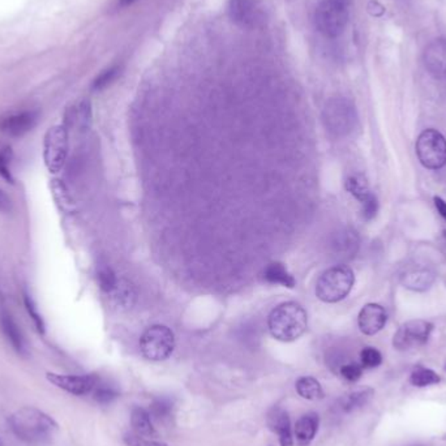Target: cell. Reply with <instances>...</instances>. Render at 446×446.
Returning a JSON list of instances; mask_svg holds the SVG:
<instances>
[{
  "label": "cell",
  "mask_w": 446,
  "mask_h": 446,
  "mask_svg": "<svg viewBox=\"0 0 446 446\" xmlns=\"http://www.w3.org/2000/svg\"><path fill=\"white\" fill-rule=\"evenodd\" d=\"M12 432L29 444L49 441L58 431V424L47 413L35 407H22L10 418Z\"/></svg>",
  "instance_id": "cell-1"
},
{
  "label": "cell",
  "mask_w": 446,
  "mask_h": 446,
  "mask_svg": "<svg viewBox=\"0 0 446 446\" xmlns=\"http://www.w3.org/2000/svg\"><path fill=\"white\" fill-rule=\"evenodd\" d=\"M268 327L277 341L294 342L305 334L308 327V315L302 305L286 302L273 309L268 318Z\"/></svg>",
  "instance_id": "cell-2"
},
{
  "label": "cell",
  "mask_w": 446,
  "mask_h": 446,
  "mask_svg": "<svg viewBox=\"0 0 446 446\" xmlns=\"http://www.w3.org/2000/svg\"><path fill=\"white\" fill-rule=\"evenodd\" d=\"M354 282V272L348 266H333L318 278L316 284V296L325 303H337L350 294Z\"/></svg>",
  "instance_id": "cell-3"
},
{
  "label": "cell",
  "mask_w": 446,
  "mask_h": 446,
  "mask_svg": "<svg viewBox=\"0 0 446 446\" xmlns=\"http://www.w3.org/2000/svg\"><path fill=\"white\" fill-rule=\"evenodd\" d=\"M350 0H320L315 11L317 31L327 38L342 35L348 22Z\"/></svg>",
  "instance_id": "cell-4"
},
{
  "label": "cell",
  "mask_w": 446,
  "mask_h": 446,
  "mask_svg": "<svg viewBox=\"0 0 446 446\" xmlns=\"http://www.w3.org/2000/svg\"><path fill=\"white\" fill-rule=\"evenodd\" d=\"M323 119L327 131L332 135L342 137L354 131L358 114L355 105L345 97H334L329 99L323 111Z\"/></svg>",
  "instance_id": "cell-5"
},
{
  "label": "cell",
  "mask_w": 446,
  "mask_h": 446,
  "mask_svg": "<svg viewBox=\"0 0 446 446\" xmlns=\"http://www.w3.org/2000/svg\"><path fill=\"white\" fill-rule=\"evenodd\" d=\"M140 350L144 358L148 360L164 361L169 359L175 350L174 332L164 325L148 327L140 339Z\"/></svg>",
  "instance_id": "cell-6"
},
{
  "label": "cell",
  "mask_w": 446,
  "mask_h": 446,
  "mask_svg": "<svg viewBox=\"0 0 446 446\" xmlns=\"http://www.w3.org/2000/svg\"><path fill=\"white\" fill-rule=\"evenodd\" d=\"M416 155L429 170H440L446 164V139L436 130H425L416 141Z\"/></svg>",
  "instance_id": "cell-7"
},
{
  "label": "cell",
  "mask_w": 446,
  "mask_h": 446,
  "mask_svg": "<svg viewBox=\"0 0 446 446\" xmlns=\"http://www.w3.org/2000/svg\"><path fill=\"white\" fill-rule=\"evenodd\" d=\"M68 132L65 126H54L44 135V160L47 170L58 174L66 164Z\"/></svg>",
  "instance_id": "cell-8"
},
{
  "label": "cell",
  "mask_w": 446,
  "mask_h": 446,
  "mask_svg": "<svg viewBox=\"0 0 446 446\" xmlns=\"http://www.w3.org/2000/svg\"><path fill=\"white\" fill-rule=\"evenodd\" d=\"M228 15L241 29H257L266 22V11L259 0H229Z\"/></svg>",
  "instance_id": "cell-9"
},
{
  "label": "cell",
  "mask_w": 446,
  "mask_h": 446,
  "mask_svg": "<svg viewBox=\"0 0 446 446\" xmlns=\"http://www.w3.org/2000/svg\"><path fill=\"white\" fill-rule=\"evenodd\" d=\"M434 325L424 320H413L398 329L393 338V346L400 351H407L423 346L432 333Z\"/></svg>",
  "instance_id": "cell-10"
},
{
  "label": "cell",
  "mask_w": 446,
  "mask_h": 446,
  "mask_svg": "<svg viewBox=\"0 0 446 446\" xmlns=\"http://www.w3.org/2000/svg\"><path fill=\"white\" fill-rule=\"evenodd\" d=\"M46 379L56 388L75 395H85L93 392L98 382L94 376H71L58 373H47Z\"/></svg>",
  "instance_id": "cell-11"
},
{
  "label": "cell",
  "mask_w": 446,
  "mask_h": 446,
  "mask_svg": "<svg viewBox=\"0 0 446 446\" xmlns=\"http://www.w3.org/2000/svg\"><path fill=\"white\" fill-rule=\"evenodd\" d=\"M330 247L333 256L341 260L348 261L355 257L360 247V239L358 232L352 229L338 230L332 237Z\"/></svg>",
  "instance_id": "cell-12"
},
{
  "label": "cell",
  "mask_w": 446,
  "mask_h": 446,
  "mask_svg": "<svg viewBox=\"0 0 446 446\" xmlns=\"http://www.w3.org/2000/svg\"><path fill=\"white\" fill-rule=\"evenodd\" d=\"M424 66L432 76L446 80V40L438 38L425 47Z\"/></svg>",
  "instance_id": "cell-13"
},
{
  "label": "cell",
  "mask_w": 446,
  "mask_h": 446,
  "mask_svg": "<svg viewBox=\"0 0 446 446\" xmlns=\"http://www.w3.org/2000/svg\"><path fill=\"white\" fill-rule=\"evenodd\" d=\"M386 320L388 314L385 308L380 305L370 303L361 308L358 316V325L361 333H364L366 336H375L385 327Z\"/></svg>",
  "instance_id": "cell-14"
},
{
  "label": "cell",
  "mask_w": 446,
  "mask_h": 446,
  "mask_svg": "<svg viewBox=\"0 0 446 446\" xmlns=\"http://www.w3.org/2000/svg\"><path fill=\"white\" fill-rule=\"evenodd\" d=\"M266 423L273 434L278 436L281 446H293L294 437L291 432V420L286 410L282 407L274 406L268 413Z\"/></svg>",
  "instance_id": "cell-15"
},
{
  "label": "cell",
  "mask_w": 446,
  "mask_h": 446,
  "mask_svg": "<svg viewBox=\"0 0 446 446\" xmlns=\"http://www.w3.org/2000/svg\"><path fill=\"white\" fill-rule=\"evenodd\" d=\"M38 121V114L34 111H24L20 114L12 115L10 118L3 120L0 123V130L13 136V137H19L25 135L26 132L33 130Z\"/></svg>",
  "instance_id": "cell-16"
},
{
  "label": "cell",
  "mask_w": 446,
  "mask_h": 446,
  "mask_svg": "<svg viewBox=\"0 0 446 446\" xmlns=\"http://www.w3.org/2000/svg\"><path fill=\"white\" fill-rule=\"evenodd\" d=\"M320 418L316 413H308L303 415L295 423L294 435L299 446L309 445L318 431Z\"/></svg>",
  "instance_id": "cell-17"
},
{
  "label": "cell",
  "mask_w": 446,
  "mask_h": 446,
  "mask_svg": "<svg viewBox=\"0 0 446 446\" xmlns=\"http://www.w3.org/2000/svg\"><path fill=\"white\" fill-rule=\"evenodd\" d=\"M435 273L425 268L413 269L404 273L401 277V283L406 289L413 291H425L435 282Z\"/></svg>",
  "instance_id": "cell-18"
},
{
  "label": "cell",
  "mask_w": 446,
  "mask_h": 446,
  "mask_svg": "<svg viewBox=\"0 0 446 446\" xmlns=\"http://www.w3.org/2000/svg\"><path fill=\"white\" fill-rule=\"evenodd\" d=\"M0 327L1 332L11 343L12 348H15L19 354H25L26 352V343L22 336L20 327L15 323L12 316L7 312H1L0 315Z\"/></svg>",
  "instance_id": "cell-19"
},
{
  "label": "cell",
  "mask_w": 446,
  "mask_h": 446,
  "mask_svg": "<svg viewBox=\"0 0 446 446\" xmlns=\"http://www.w3.org/2000/svg\"><path fill=\"white\" fill-rule=\"evenodd\" d=\"M131 425L133 434L136 435L148 438H155L158 436L153 425L151 413L142 407H133L131 413Z\"/></svg>",
  "instance_id": "cell-20"
},
{
  "label": "cell",
  "mask_w": 446,
  "mask_h": 446,
  "mask_svg": "<svg viewBox=\"0 0 446 446\" xmlns=\"http://www.w3.org/2000/svg\"><path fill=\"white\" fill-rule=\"evenodd\" d=\"M262 278L271 284H281L287 289H294L296 286L294 275H291L281 262L269 264L264 271Z\"/></svg>",
  "instance_id": "cell-21"
},
{
  "label": "cell",
  "mask_w": 446,
  "mask_h": 446,
  "mask_svg": "<svg viewBox=\"0 0 446 446\" xmlns=\"http://www.w3.org/2000/svg\"><path fill=\"white\" fill-rule=\"evenodd\" d=\"M296 392L298 394L305 398V400H308V401H317V400H323L324 398V391H323V386L318 381L316 380L315 377H311V376H305V377H300L299 380L296 381Z\"/></svg>",
  "instance_id": "cell-22"
},
{
  "label": "cell",
  "mask_w": 446,
  "mask_h": 446,
  "mask_svg": "<svg viewBox=\"0 0 446 446\" xmlns=\"http://www.w3.org/2000/svg\"><path fill=\"white\" fill-rule=\"evenodd\" d=\"M372 397H373V391L370 388H364V389H360L357 392L350 393L341 400V409L345 413H351L357 409L366 406L367 403L370 402Z\"/></svg>",
  "instance_id": "cell-23"
},
{
  "label": "cell",
  "mask_w": 446,
  "mask_h": 446,
  "mask_svg": "<svg viewBox=\"0 0 446 446\" xmlns=\"http://www.w3.org/2000/svg\"><path fill=\"white\" fill-rule=\"evenodd\" d=\"M173 410H174L173 401L167 397H160L153 401L148 411L151 413L153 420H155L158 423H164V422L170 420V418L173 415Z\"/></svg>",
  "instance_id": "cell-24"
},
{
  "label": "cell",
  "mask_w": 446,
  "mask_h": 446,
  "mask_svg": "<svg viewBox=\"0 0 446 446\" xmlns=\"http://www.w3.org/2000/svg\"><path fill=\"white\" fill-rule=\"evenodd\" d=\"M110 295H112V299L115 300L118 307H124V308H131L135 303V296H136L131 283L124 280H119L118 286Z\"/></svg>",
  "instance_id": "cell-25"
},
{
  "label": "cell",
  "mask_w": 446,
  "mask_h": 446,
  "mask_svg": "<svg viewBox=\"0 0 446 446\" xmlns=\"http://www.w3.org/2000/svg\"><path fill=\"white\" fill-rule=\"evenodd\" d=\"M346 189L357 200H359L360 203L372 194L370 191L368 183H367V179L363 175H352V176H350L346 180Z\"/></svg>",
  "instance_id": "cell-26"
},
{
  "label": "cell",
  "mask_w": 446,
  "mask_h": 446,
  "mask_svg": "<svg viewBox=\"0 0 446 446\" xmlns=\"http://www.w3.org/2000/svg\"><path fill=\"white\" fill-rule=\"evenodd\" d=\"M441 381L440 376L434 372L432 370H428L424 367H418L413 370L411 377H410V382L413 384V386L418 388H424L428 385H435Z\"/></svg>",
  "instance_id": "cell-27"
},
{
  "label": "cell",
  "mask_w": 446,
  "mask_h": 446,
  "mask_svg": "<svg viewBox=\"0 0 446 446\" xmlns=\"http://www.w3.org/2000/svg\"><path fill=\"white\" fill-rule=\"evenodd\" d=\"M97 280H98L99 287L103 293L111 294L115 287L118 286V277L115 272L110 266H101L97 273Z\"/></svg>",
  "instance_id": "cell-28"
},
{
  "label": "cell",
  "mask_w": 446,
  "mask_h": 446,
  "mask_svg": "<svg viewBox=\"0 0 446 446\" xmlns=\"http://www.w3.org/2000/svg\"><path fill=\"white\" fill-rule=\"evenodd\" d=\"M120 74V67L114 66L111 68H108L106 71H103L101 75H99L94 83H93V89L94 90H102L105 87H109L110 84H112L117 77L119 76Z\"/></svg>",
  "instance_id": "cell-29"
},
{
  "label": "cell",
  "mask_w": 446,
  "mask_h": 446,
  "mask_svg": "<svg viewBox=\"0 0 446 446\" xmlns=\"http://www.w3.org/2000/svg\"><path fill=\"white\" fill-rule=\"evenodd\" d=\"M360 361L363 368H376L382 361L380 351L373 348H366L360 352Z\"/></svg>",
  "instance_id": "cell-30"
},
{
  "label": "cell",
  "mask_w": 446,
  "mask_h": 446,
  "mask_svg": "<svg viewBox=\"0 0 446 446\" xmlns=\"http://www.w3.org/2000/svg\"><path fill=\"white\" fill-rule=\"evenodd\" d=\"M51 189H53V194H54L55 200L58 201V204L62 205V209H67L68 207H71V198H69V195H68V191H67L66 185H63L60 180H53L51 183Z\"/></svg>",
  "instance_id": "cell-31"
},
{
  "label": "cell",
  "mask_w": 446,
  "mask_h": 446,
  "mask_svg": "<svg viewBox=\"0 0 446 446\" xmlns=\"http://www.w3.org/2000/svg\"><path fill=\"white\" fill-rule=\"evenodd\" d=\"M25 308H26V311H28L29 316L32 317V320H33L34 325L37 327V330H38L41 334H44V318H42L41 314L38 312L37 305H34V300L31 298V296H29V295H25Z\"/></svg>",
  "instance_id": "cell-32"
},
{
  "label": "cell",
  "mask_w": 446,
  "mask_h": 446,
  "mask_svg": "<svg viewBox=\"0 0 446 446\" xmlns=\"http://www.w3.org/2000/svg\"><path fill=\"white\" fill-rule=\"evenodd\" d=\"M12 152L10 148L0 149V175L10 183H13V176H12L11 164Z\"/></svg>",
  "instance_id": "cell-33"
},
{
  "label": "cell",
  "mask_w": 446,
  "mask_h": 446,
  "mask_svg": "<svg viewBox=\"0 0 446 446\" xmlns=\"http://www.w3.org/2000/svg\"><path fill=\"white\" fill-rule=\"evenodd\" d=\"M76 118L81 130H87L92 121V108L89 101H83L76 110Z\"/></svg>",
  "instance_id": "cell-34"
},
{
  "label": "cell",
  "mask_w": 446,
  "mask_h": 446,
  "mask_svg": "<svg viewBox=\"0 0 446 446\" xmlns=\"http://www.w3.org/2000/svg\"><path fill=\"white\" fill-rule=\"evenodd\" d=\"M377 210H379V203L373 194H370V196L361 201V214L366 221H370L376 217Z\"/></svg>",
  "instance_id": "cell-35"
},
{
  "label": "cell",
  "mask_w": 446,
  "mask_h": 446,
  "mask_svg": "<svg viewBox=\"0 0 446 446\" xmlns=\"http://www.w3.org/2000/svg\"><path fill=\"white\" fill-rule=\"evenodd\" d=\"M124 441L128 446H169L162 441H157L148 437H141L136 434H127L124 436Z\"/></svg>",
  "instance_id": "cell-36"
},
{
  "label": "cell",
  "mask_w": 446,
  "mask_h": 446,
  "mask_svg": "<svg viewBox=\"0 0 446 446\" xmlns=\"http://www.w3.org/2000/svg\"><path fill=\"white\" fill-rule=\"evenodd\" d=\"M341 375L343 379H346L348 381H351V382H355V381L359 380L363 375V367L357 364V363H348V364H345L341 367Z\"/></svg>",
  "instance_id": "cell-37"
},
{
  "label": "cell",
  "mask_w": 446,
  "mask_h": 446,
  "mask_svg": "<svg viewBox=\"0 0 446 446\" xmlns=\"http://www.w3.org/2000/svg\"><path fill=\"white\" fill-rule=\"evenodd\" d=\"M119 395V393L117 392L115 389L109 388V386H96V393L94 397L99 403H110L112 402Z\"/></svg>",
  "instance_id": "cell-38"
},
{
  "label": "cell",
  "mask_w": 446,
  "mask_h": 446,
  "mask_svg": "<svg viewBox=\"0 0 446 446\" xmlns=\"http://www.w3.org/2000/svg\"><path fill=\"white\" fill-rule=\"evenodd\" d=\"M11 198L8 197V195L3 189H0V212L1 213H8V212H11Z\"/></svg>",
  "instance_id": "cell-39"
},
{
  "label": "cell",
  "mask_w": 446,
  "mask_h": 446,
  "mask_svg": "<svg viewBox=\"0 0 446 446\" xmlns=\"http://www.w3.org/2000/svg\"><path fill=\"white\" fill-rule=\"evenodd\" d=\"M435 205L436 207H437V210H438V213H440V216L441 217L444 218L446 221V203L443 200V198H440V197H435Z\"/></svg>",
  "instance_id": "cell-40"
},
{
  "label": "cell",
  "mask_w": 446,
  "mask_h": 446,
  "mask_svg": "<svg viewBox=\"0 0 446 446\" xmlns=\"http://www.w3.org/2000/svg\"><path fill=\"white\" fill-rule=\"evenodd\" d=\"M137 0H118V8H126L130 7L133 3H136Z\"/></svg>",
  "instance_id": "cell-41"
}]
</instances>
